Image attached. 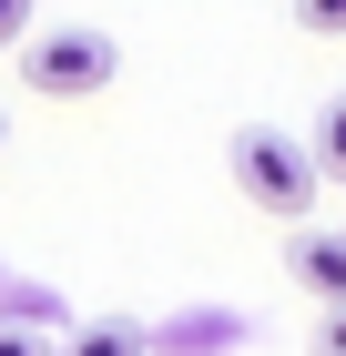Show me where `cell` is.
Masks as SVG:
<instances>
[{"label": "cell", "instance_id": "1", "mask_svg": "<svg viewBox=\"0 0 346 356\" xmlns=\"http://www.w3.org/2000/svg\"><path fill=\"white\" fill-rule=\"evenodd\" d=\"M10 61H21V82L41 92V102H92V92L123 72V51H112L102 21H31V41Z\"/></svg>", "mask_w": 346, "mask_h": 356}, {"label": "cell", "instance_id": "2", "mask_svg": "<svg viewBox=\"0 0 346 356\" xmlns=\"http://www.w3.org/2000/svg\"><path fill=\"white\" fill-rule=\"evenodd\" d=\"M235 193L255 214H275V224H306L316 193H326V163L295 133H265V122H255V133H235Z\"/></svg>", "mask_w": 346, "mask_h": 356}, {"label": "cell", "instance_id": "3", "mask_svg": "<svg viewBox=\"0 0 346 356\" xmlns=\"http://www.w3.org/2000/svg\"><path fill=\"white\" fill-rule=\"evenodd\" d=\"M285 275H295V285H306L316 305H336V296H346V234H316V224H295Z\"/></svg>", "mask_w": 346, "mask_h": 356}, {"label": "cell", "instance_id": "4", "mask_svg": "<svg viewBox=\"0 0 346 356\" xmlns=\"http://www.w3.org/2000/svg\"><path fill=\"white\" fill-rule=\"evenodd\" d=\"M52 356H143V336L123 326V316H92V326H72V346H52Z\"/></svg>", "mask_w": 346, "mask_h": 356}, {"label": "cell", "instance_id": "5", "mask_svg": "<svg viewBox=\"0 0 346 356\" xmlns=\"http://www.w3.org/2000/svg\"><path fill=\"white\" fill-rule=\"evenodd\" d=\"M306 153H316L326 173H346V92H336V102L316 112V143H306Z\"/></svg>", "mask_w": 346, "mask_h": 356}, {"label": "cell", "instance_id": "6", "mask_svg": "<svg viewBox=\"0 0 346 356\" xmlns=\"http://www.w3.org/2000/svg\"><path fill=\"white\" fill-rule=\"evenodd\" d=\"M295 31H316V41H346V0H295Z\"/></svg>", "mask_w": 346, "mask_h": 356}, {"label": "cell", "instance_id": "7", "mask_svg": "<svg viewBox=\"0 0 346 356\" xmlns=\"http://www.w3.org/2000/svg\"><path fill=\"white\" fill-rule=\"evenodd\" d=\"M31 21H41V0H0V61L31 41Z\"/></svg>", "mask_w": 346, "mask_h": 356}, {"label": "cell", "instance_id": "8", "mask_svg": "<svg viewBox=\"0 0 346 356\" xmlns=\"http://www.w3.org/2000/svg\"><path fill=\"white\" fill-rule=\"evenodd\" d=\"M0 356H52V336H41V326H10V316H0Z\"/></svg>", "mask_w": 346, "mask_h": 356}, {"label": "cell", "instance_id": "9", "mask_svg": "<svg viewBox=\"0 0 346 356\" xmlns=\"http://www.w3.org/2000/svg\"><path fill=\"white\" fill-rule=\"evenodd\" d=\"M316 356H346V296H336V305L316 316Z\"/></svg>", "mask_w": 346, "mask_h": 356}, {"label": "cell", "instance_id": "10", "mask_svg": "<svg viewBox=\"0 0 346 356\" xmlns=\"http://www.w3.org/2000/svg\"><path fill=\"white\" fill-rule=\"evenodd\" d=\"M0 133H10V112H0Z\"/></svg>", "mask_w": 346, "mask_h": 356}]
</instances>
